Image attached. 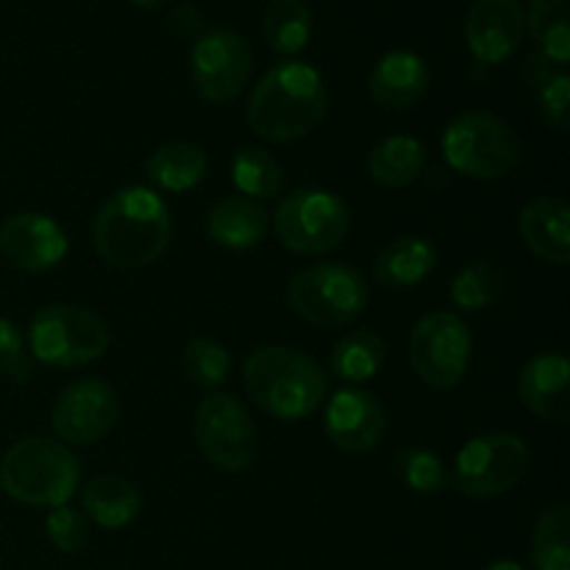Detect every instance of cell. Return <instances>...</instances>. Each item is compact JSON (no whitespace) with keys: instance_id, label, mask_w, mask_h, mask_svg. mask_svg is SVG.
<instances>
[{"instance_id":"obj_39","label":"cell","mask_w":570,"mask_h":570,"mask_svg":"<svg viewBox=\"0 0 570 570\" xmlns=\"http://www.w3.org/2000/svg\"><path fill=\"white\" fill-rule=\"evenodd\" d=\"M131 3L142 6V9H156V6H161V3H165V0H131Z\"/></svg>"},{"instance_id":"obj_4","label":"cell","mask_w":570,"mask_h":570,"mask_svg":"<svg viewBox=\"0 0 570 570\" xmlns=\"http://www.w3.org/2000/svg\"><path fill=\"white\" fill-rule=\"evenodd\" d=\"M0 488L20 504L56 510L76 495L78 462L56 440H20L0 460Z\"/></svg>"},{"instance_id":"obj_23","label":"cell","mask_w":570,"mask_h":570,"mask_svg":"<svg viewBox=\"0 0 570 570\" xmlns=\"http://www.w3.org/2000/svg\"><path fill=\"white\" fill-rule=\"evenodd\" d=\"M426 165V148L421 139L406 137V134H395V137H384L376 148L367 156V170L371 178L382 187L399 189L410 187L417 181Z\"/></svg>"},{"instance_id":"obj_9","label":"cell","mask_w":570,"mask_h":570,"mask_svg":"<svg viewBox=\"0 0 570 570\" xmlns=\"http://www.w3.org/2000/svg\"><path fill=\"white\" fill-rule=\"evenodd\" d=\"M471 328L456 312H429L410 334V362L423 384L451 390L471 365Z\"/></svg>"},{"instance_id":"obj_19","label":"cell","mask_w":570,"mask_h":570,"mask_svg":"<svg viewBox=\"0 0 570 570\" xmlns=\"http://www.w3.org/2000/svg\"><path fill=\"white\" fill-rule=\"evenodd\" d=\"M518 228L532 254L549 265L570 259V206L562 198L529 200L518 217Z\"/></svg>"},{"instance_id":"obj_36","label":"cell","mask_w":570,"mask_h":570,"mask_svg":"<svg viewBox=\"0 0 570 570\" xmlns=\"http://www.w3.org/2000/svg\"><path fill=\"white\" fill-rule=\"evenodd\" d=\"M170 28L178 37L198 39L204 33V14H200V9L195 3H178L170 11Z\"/></svg>"},{"instance_id":"obj_24","label":"cell","mask_w":570,"mask_h":570,"mask_svg":"<svg viewBox=\"0 0 570 570\" xmlns=\"http://www.w3.org/2000/svg\"><path fill=\"white\" fill-rule=\"evenodd\" d=\"M209 170L204 148L193 142H167L150 156L148 176L150 181L167 193H187L198 187Z\"/></svg>"},{"instance_id":"obj_26","label":"cell","mask_w":570,"mask_h":570,"mask_svg":"<svg viewBox=\"0 0 570 570\" xmlns=\"http://www.w3.org/2000/svg\"><path fill=\"white\" fill-rule=\"evenodd\" d=\"M262 33L276 53L293 56L306 48L312 14L304 0H271L262 14Z\"/></svg>"},{"instance_id":"obj_1","label":"cell","mask_w":570,"mask_h":570,"mask_svg":"<svg viewBox=\"0 0 570 570\" xmlns=\"http://www.w3.org/2000/svg\"><path fill=\"white\" fill-rule=\"evenodd\" d=\"M170 237V209L148 187L117 189L95 215V250L120 271L154 265L167 250Z\"/></svg>"},{"instance_id":"obj_16","label":"cell","mask_w":570,"mask_h":570,"mask_svg":"<svg viewBox=\"0 0 570 570\" xmlns=\"http://www.w3.org/2000/svg\"><path fill=\"white\" fill-rule=\"evenodd\" d=\"M328 440L345 454H367L382 443L387 432V415L376 395L365 390H340L326 406Z\"/></svg>"},{"instance_id":"obj_34","label":"cell","mask_w":570,"mask_h":570,"mask_svg":"<svg viewBox=\"0 0 570 570\" xmlns=\"http://www.w3.org/2000/svg\"><path fill=\"white\" fill-rule=\"evenodd\" d=\"M540 115L546 126L557 134H566L570 126V78L566 70H557L551 81L540 87Z\"/></svg>"},{"instance_id":"obj_17","label":"cell","mask_w":570,"mask_h":570,"mask_svg":"<svg viewBox=\"0 0 570 570\" xmlns=\"http://www.w3.org/2000/svg\"><path fill=\"white\" fill-rule=\"evenodd\" d=\"M570 365L562 354H534L518 379L521 401L546 423L570 421Z\"/></svg>"},{"instance_id":"obj_6","label":"cell","mask_w":570,"mask_h":570,"mask_svg":"<svg viewBox=\"0 0 570 570\" xmlns=\"http://www.w3.org/2000/svg\"><path fill=\"white\" fill-rule=\"evenodd\" d=\"M31 354L50 367H78L100 360L109 348V326L87 306L50 304L28 326Z\"/></svg>"},{"instance_id":"obj_20","label":"cell","mask_w":570,"mask_h":570,"mask_svg":"<svg viewBox=\"0 0 570 570\" xmlns=\"http://www.w3.org/2000/svg\"><path fill=\"white\" fill-rule=\"evenodd\" d=\"M271 217L259 200H250L245 195H228L212 206L206 217V234L212 243L223 245L228 250H248L267 234Z\"/></svg>"},{"instance_id":"obj_11","label":"cell","mask_w":570,"mask_h":570,"mask_svg":"<svg viewBox=\"0 0 570 570\" xmlns=\"http://www.w3.org/2000/svg\"><path fill=\"white\" fill-rule=\"evenodd\" d=\"M193 434L206 460L226 473L250 468L256 456V426L250 412L234 395L215 393L200 401Z\"/></svg>"},{"instance_id":"obj_25","label":"cell","mask_w":570,"mask_h":570,"mask_svg":"<svg viewBox=\"0 0 570 570\" xmlns=\"http://www.w3.org/2000/svg\"><path fill=\"white\" fill-rule=\"evenodd\" d=\"M384 340L376 332H351L334 343L332 356H328V367L343 382H367L376 376L384 365Z\"/></svg>"},{"instance_id":"obj_38","label":"cell","mask_w":570,"mask_h":570,"mask_svg":"<svg viewBox=\"0 0 570 570\" xmlns=\"http://www.w3.org/2000/svg\"><path fill=\"white\" fill-rule=\"evenodd\" d=\"M484 570H527V568H523L521 562H515V560H495V562H490V566Z\"/></svg>"},{"instance_id":"obj_14","label":"cell","mask_w":570,"mask_h":570,"mask_svg":"<svg viewBox=\"0 0 570 570\" xmlns=\"http://www.w3.org/2000/svg\"><path fill=\"white\" fill-rule=\"evenodd\" d=\"M527 33L521 0H473L465 17V39L479 65H501L518 53Z\"/></svg>"},{"instance_id":"obj_28","label":"cell","mask_w":570,"mask_h":570,"mask_svg":"<svg viewBox=\"0 0 570 570\" xmlns=\"http://www.w3.org/2000/svg\"><path fill=\"white\" fill-rule=\"evenodd\" d=\"M527 26L540 53L554 65H568L570 59V28L568 0H532L527 11Z\"/></svg>"},{"instance_id":"obj_35","label":"cell","mask_w":570,"mask_h":570,"mask_svg":"<svg viewBox=\"0 0 570 570\" xmlns=\"http://www.w3.org/2000/svg\"><path fill=\"white\" fill-rule=\"evenodd\" d=\"M31 365L26 360V340L22 332L11 321L0 317V376L6 379H28Z\"/></svg>"},{"instance_id":"obj_18","label":"cell","mask_w":570,"mask_h":570,"mask_svg":"<svg viewBox=\"0 0 570 570\" xmlns=\"http://www.w3.org/2000/svg\"><path fill=\"white\" fill-rule=\"evenodd\" d=\"M367 89L382 109H412V106L421 104L429 89L426 61L412 50H390L373 67Z\"/></svg>"},{"instance_id":"obj_22","label":"cell","mask_w":570,"mask_h":570,"mask_svg":"<svg viewBox=\"0 0 570 570\" xmlns=\"http://www.w3.org/2000/svg\"><path fill=\"white\" fill-rule=\"evenodd\" d=\"M438 265V250L423 237H399L379 254L373 276L387 289H410Z\"/></svg>"},{"instance_id":"obj_13","label":"cell","mask_w":570,"mask_h":570,"mask_svg":"<svg viewBox=\"0 0 570 570\" xmlns=\"http://www.w3.org/2000/svg\"><path fill=\"white\" fill-rule=\"evenodd\" d=\"M120 417V401L106 382L81 379L56 395L50 410V426L59 440L70 445H92L115 429Z\"/></svg>"},{"instance_id":"obj_15","label":"cell","mask_w":570,"mask_h":570,"mask_svg":"<svg viewBox=\"0 0 570 570\" xmlns=\"http://www.w3.org/2000/svg\"><path fill=\"white\" fill-rule=\"evenodd\" d=\"M67 254V234L53 217L22 212L0 226V256L6 265L26 273L53 271Z\"/></svg>"},{"instance_id":"obj_30","label":"cell","mask_w":570,"mask_h":570,"mask_svg":"<svg viewBox=\"0 0 570 570\" xmlns=\"http://www.w3.org/2000/svg\"><path fill=\"white\" fill-rule=\"evenodd\" d=\"M507 273L495 262H471L451 282V304L462 312H482L504 293Z\"/></svg>"},{"instance_id":"obj_21","label":"cell","mask_w":570,"mask_h":570,"mask_svg":"<svg viewBox=\"0 0 570 570\" xmlns=\"http://www.w3.org/2000/svg\"><path fill=\"white\" fill-rule=\"evenodd\" d=\"M81 507L89 521L104 529H122L142 510V493L134 482L117 473H104L81 490Z\"/></svg>"},{"instance_id":"obj_31","label":"cell","mask_w":570,"mask_h":570,"mask_svg":"<svg viewBox=\"0 0 570 570\" xmlns=\"http://www.w3.org/2000/svg\"><path fill=\"white\" fill-rule=\"evenodd\" d=\"M393 476L412 493H440L449 484L443 460L421 445H404L393 456Z\"/></svg>"},{"instance_id":"obj_3","label":"cell","mask_w":570,"mask_h":570,"mask_svg":"<svg viewBox=\"0 0 570 570\" xmlns=\"http://www.w3.org/2000/svg\"><path fill=\"white\" fill-rule=\"evenodd\" d=\"M245 387L250 399L278 421H301L326 401V373L309 354L284 345L254 351L245 362Z\"/></svg>"},{"instance_id":"obj_29","label":"cell","mask_w":570,"mask_h":570,"mask_svg":"<svg viewBox=\"0 0 570 570\" xmlns=\"http://www.w3.org/2000/svg\"><path fill=\"white\" fill-rule=\"evenodd\" d=\"M232 181L250 200L276 198L284 187V170L271 150L243 148L232 159Z\"/></svg>"},{"instance_id":"obj_32","label":"cell","mask_w":570,"mask_h":570,"mask_svg":"<svg viewBox=\"0 0 570 570\" xmlns=\"http://www.w3.org/2000/svg\"><path fill=\"white\" fill-rule=\"evenodd\" d=\"M184 373L195 387L217 390L232 373V356L215 340L198 337L184 348Z\"/></svg>"},{"instance_id":"obj_12","label":"cell","mask_w":570,"mask_h":570,"mask_svg":"<svg viewBox=\"0 0 570 570\" xmlns=\"http://www.w3.org/2000/svg\"><path fill=\"white\" fill-rule=\"evenodd\" d=\"M189 70L200 98L209 104H228L243 92L254 70V53L243 33L232 28H209L193 45Z\"/></svg>"},{"instance_id":"obj_2","label":"cell","mask_w":570,"mask_h":570,"mask_svg":"<svg viewBox=\"0 0 570 570\" xmlns=\"http://www.w3.org/2000/svg\"><path fill=\"white\" fill-rule=\"evenodd\" d=\"M328 92L321 72L304 61H282L256 83L248 100V122L267 142H295L321 126Z\"/></svg>"},{"instance_id":"obj_10","label":"cell","mask_w":570,"mask_h":570,"mask_svg":"<svg viewBox=\"0 0 570 570\" xmlns=\"http://www.w3.org/2000/svg\"><path fill=\"white\" fill-rule=\"evenodd\" d=\"M527 443L515 434L495 432L462 445L454 462V484L471 499H495L510 493L529 473Z\"/></svg>"},{"instance_id":"obj_5","label":"cell","mask_w":570,"mask_h":570,"mask_svg":"<svg viewBox=\"0 0 570 570\" xmlns=\"http://www.w3.org/2000/svg\"><path fill=\"white\" fill-rule=\"evenodd\" d=\"M443 156L462 176L499 181L518 170L523 145L504 117L490 111H465L445 126Z\"/></svg>"},{"instance_id":"obj_27","label":"cell","mask_w":570,"mask_h":570,"mask_svg":"<svg viewBox=\"0 0 570 570\" xmlns=\"http://www.w3.org/2000/svg\"><path fill=\"white\" fill-rule=\"evenodd\" d=\"M532 560L538 570H570V507L568 501L546 507L532 538Z\"/></svg>"},{"instance_id":"obj_8","label":"cell","mask_w":570,"mask_h":570,"mask_svg":"<svg viewBox=\"0 0 570 570\" xmlns=\"http://www.w3.org/2000/svg\"><path fill=\"white\" fill-rule=\"evenodd\" d=\"M273 226L289 250L317 256L348 237L351 212L340 195L326 189H295L276 206Z\"/></svg>"},{"instance_id":"obj_37","label":"cell","mask_w":570,"mask_h":570,"mask_svg":"<svg viewBox=\"0 0 570 570\" xmlns=\"http://www.w3.org/2000/svg\"><path fill=\"white\" fill-rule=\"evenodd\" d=\"M551 65H554V61L546 59L540 50H534V53L527 59V65H523V78H527L532 87L540 89L546 81H551V78H554V70H551Z\"/></svg>"},{"instance_id":"obj_7","label":"cell","mask_w":570,"mask_h":570,"mask_svg":"<svg viewBox=\"0 0 570 570\" xmlns=\"http://www.w3.org/2000/svg\"><path fill=\"white\" fill-rule=\"evenodd\" d=\"M289 306L315 326H345L365 312L371 289L365 276L345 262H326L295 273L287 287Z\"/></svg>"},{"instance_id":"obj_33","label":"cell","mask_w":570,"mask_h":570,"mask_svg":"<svg viewBox=\"0 0 570 570\" xmlns=\"http://www.w3.org/2000/svg\"><path fill=\"white\" fill-rule=\"evenodd\" d=\"M45 532H48L50 546L65 551V554H76V551H81L89 538L87 518L67 504L50 510L48 521H45Z\"/></svg>"}]
</instances>
